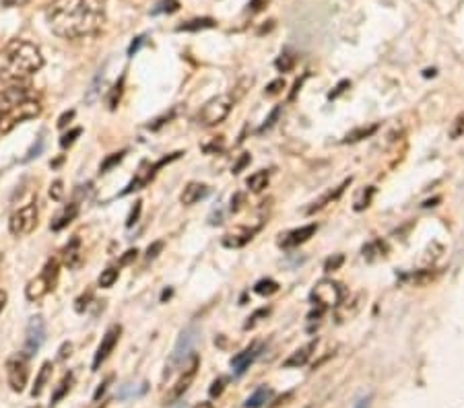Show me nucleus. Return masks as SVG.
Masks as SVG:
<instances>
[{
    "mask_svg": "<svg viewBox=\"0 0 464 408\" xmlns=\"http://www.w3.org/2000/svg\"><path fill=\"white\" fill-rule=\"evenodd\" d=\"M316 231H318L316 223L303 225V227H299V229H294V231H289V233L281 235L279 245H281V247H297V245L306 243V241L310 240V238H314V233H316Z\"/></svg>",
    "mask_w": 464,
    "mask_h": 408,
    "instance_id": "nucleus-15",
    "label": "nucleus"
},
{
    "mask_svg": "<svg viewBox=\"0 0 464 408\" xmlns=\"http://www.w3.org/2000/svg\"><path fill=\"white\" fill-rule=\"evenodd\" d=\"M101 408H103V407H101Z\"/></svg>",
    "mask_w": 464,
    "mask_h": 408,
    "instance_id": "nucleus-62",
    "label": "nucleus"
},
{
    "mask_svg": "<svg viewBox=\"0 0 464 408\" xmlns=\"http://www.w3.org/2000/svg\"><path fill=\"white\" fill-rule=\"evenodd\" d=\"M349 87H351V83H349V81H341V83H339V85L335 87V91H332V93L328 95V99H337V97H341L342 93H344V91L349 89Z\"/></svg>",
    "mask_w": 464,
    "mask_h": 408,
    "instance_id": "nucleus-50",
    "label": "nucleus"
},
{
    "mask_svg": "<svg viewBox=\"0 0 464 408\" xmlns=\"http://www.w3.org/2000/svg\"><path fill=\"white\" fill-rule=\"evenodd\" d=\"M161 250H163V241H155V243H151V245L147 247V260L157 258Z\"/></svg>",
    "mask_w": 464,
    "mask_h": 408,
    "instance_id": "nucleus-47",
    "label": "nucleus"
},
{
    "mask_svg": "<svg viewBox=\"0 0 464 408\" xmlns=\"http://www.w3.org/2000/svg\"><path fill=\"white\" fill-rule=\"evenodd\" d=\"M195 408H215V407H213V402H200V404H196Z\"/></svg>",
    "mask_w": 464,
    "mask_h": 408,
    "instance_id": "nucleus-59",
    "label": "nucleus"
},
{
    "mask_svg": "<svg viewBox=\"0 0 464 408\" xmlns=\"http://www.w3.org/2000/svg\"><path fill=\"white\" fill-rule=\"evenodd\" d=\"M270 398H272V390L267 387V385H262V387H258V390L245 400V408H262L269 402Z\"/></svg>",
    "mask_w": 464,
    "mask_h": 408,
    "instance_id": "nucleus-23",
    "label": "nucleus"
},
{
    "mask_svg": "<svg viewBox=\"0 0 464 408\" xmlns=\"http://www.w3.org/2000/svg\"><path fill=\"white\" fill-rule=\"evenodd\" d=\"M464 136V112L456 118V120L452 122V126H450V139H460Z\"/></svg>",
    "mask_w": 464,
    "mask_h": 408,
    "instance_id": "nucleus-39",
    "label": "nucleus"
},
{
    "mask_svg": "<svg viewBox=\"0 0 464 408\" xmlns=\"http://www.w3.org/2000/svg\"><path fill=\"white\" fill-rule=\"evenodd\" d=\"M17 2H19V4H23V2H27V0H8V4H17Z\"/></svg>",
    "mask_w": 464,
    "mask_h": 408,
    "instance_id": "nucleus-60",
    "label": "nucleus"
},
{
    "mask_svg": "<svg viewBox=\"0 0 464 408\" xmlns=\"http://www.w3.org/2000/svg\"><path fill=\"white\" fill-rule=\"evenodd\" d=\"M198 338H200V332H198V328H196L195 324L186 326L180 332V338H178V342H175V346L171 351L168 367H166V378H170L175 369H182L188 361L192 359V351H195Z\"/></svg>",
    "mask_w": 464,
    "mask_h": 408,
    "instance_id": "nucleus-3",
    "label": "nucleus"
},
{
    "mask_svg": "<svg viewBox=\"0 0 464 408\" xmlns=\"http://www.w3.org/2000/svg\"><path fill=\"white\" fill-rule=\"evenodd\" d=\"M103 83V72H99L98 76H95V81L91 83V87L87 89V93H85V103H95V99L99 97V85Z\"/></svg>",
    "mask_w": 464,
    "mask_h": 408,
    "instance_id": "nucleus-35",
    "label": "nucleus"
},
{
    "mask_svg": "<svg viewBox=\"0 0 464 408\" xmlns=\"http://www.w3.org/2000/svg\"><path fill=\"white\" fill-rule=\"evenodd\" d=\"M254 291H256L258 295H272V293H277V291H279V285H277L272 279H262V281H258V283H256Z\"/></svg>",
    "mask_w": 464,
    "mask_h": 408,
    "instance_id": "nucleus-34",
    "label": "nucleus"
},
{
    "mask_svg": "<svg viewBox=\"0 0 464 408\" xmlns=\"http://www.w3.org/2000/svg\"><path fill=\"white\" fill-rule=\"evenodd\" d=\"M42 66L44 56L31 42L13 40L0 49V78L6 83H21Z\"/></svg>",
    "mask_w": 464,
    "mask_h": 408,
    "instance_id": "nucleus-2",
    "label": "nucleus"
},
{
    "mask_svg": "<svg viewBox=\"0 0 464 408\" xmlns=\"http://www.w3.org/2000/svg\"><path fill=\"white\" fill-rule=\"evenodd\" d=\"M124 155H126V151H120V153H112L110 157H105L103 159V163L99 165V173H108L112 168H116L120 161L124 159Z\"/></svg>",
    "mask_w": 464,
    "mask_h": 408,
    "instance_id": "nucleus-33",
    "label": "nucleus"
},
{
    "mask_svg": "<svg viewBox=\"0 0 464 408\" xmlns=\"http://www.w3.org/2000/svg\"><path fill=\"white\" fill-rule=\"evenodd\" d=\"M137 256H139V250L134 247V250H128V252H124V256L120 258V264L126 266L130 264L132 260H137Z\"/></svg>",
    "mask_w": 464,
    "mask_h": 408,
    "instance_id": "nucleus-52",
    "label": "nucleus"
},
{
    "mask_svg": "<svg viewBox=\"0 0 464 408\" xmlns=\"http://www.w3.org/2000/svg\"><path fill=\"white\" fill-rule=\"evenodd\" d=\"M198 367H200V359H198V355H192V359L188 361V363L182 367V373H180V378H178V382L171 385V390L168 392V396H166V404L178 402V400L190 390V385L195 382L196 373H198Z\"/></svg>",
    "mask_w": 464,
    "mask_h": 408,
    "instance_id": "nucleus-8",
    "label": "nucleus"
},
{
    "mask_svg": "<svg viewBox=\"0 0 464 408\" xmlns=\"http://www.w3.org/2000/svg\"><path fill=\"white\" fill-rule=\"evenodd\" d=\"M120 334H122V328H120L118 324H114V326L108 328V332L103 334L101 342H99L98 353H95V357H93V365H91L93 371H98L99 367H101V363L114 353V349H116V344H118V340H120Z\"/></svg>",
    "mask_w": 464,
    "mask_h": 408,
    "instance_id": "nucleus-13",
    "label": "nucleus"
},
{
    "mask_svg": "<svg viewBox=\"0 0 464 408\" xmlns=\"http://www.w3.org/2000/svg\"><path fill=\"white\" fill-rule=\"evenodd\" d=\"M27 99H29V93L21 85H13L8 89H2L0 91V122L4 120L11 112H15Z\"/></svg>",
    "mask_w": 464,
    "mask_h": 408,
    "instance_id": "nucleus-12",
    "label": "nucleus"
},
{
    "mask_svg": "<svg viewBox=\"0 0 464 408\" xmlns=\"http://www.w3.org/2000/svg\"><path fill=\"white\" fill-rule=\"evenodd\" d=\"M342 262H344V256H342V254H335L332 258H328V260H326V264H324V270H326V272L339 270V268L342 266Z\"/></svg>",
    "mask_w": 464,
    "mask_h": 408,
    "instance_id": "nucleus-41",
    "label": "nucleus"
},
{
    "mask_svg": "<svg viewBox=\"0 0 464 408\" xmlns=\"http://www.w3.org/2000/svg\"><path fill=\"white\" fill-rule=\"evenodd\" d=\"M373 194H376V188H373V186H369L366 192L357 198V202H355V211H364V209H367V206H369V202H371V198H373Z\"/></svg>",
    "mask_w": 464,
    "mask_h": 408,
    "instance_id": "nucleus-38",
    "label": "nucleus"
},
{
    "mask_svg": "<svg viewBox=\"0 0 464 408\" xmlns=\"http://www.w3.org/2000/svg\"><path fill=\"white\" fill-rule=\"evenodd\" d=\"M76 215H79V202H71V204H69V206H66V209H64L60 215L52 221L50 229H52V231H60V229L69 227L74 218H76Z\"/></svg>",
    "mask_w": 464,
    "mask_h": 408,
    "instance_id": "nucleus-20",
    "label": "nucleus"
},
{
    "mask_svg": "<svg viewBox=\"0 0 464 408\" xmlns=\"http://www.w3.org/2000/svg\"><path fill=\"white\" fill-rule=\"evenodd\" d=\"M376 130H378V124L355 128V130H351V132L344 136V143H359V141H364V139H367V136H371Z\"/></svg>",
    "mask_w": 464,
    "mask_h": 408,
    "instance_id": "nucleus-28",
    "label": "nucleus"
},
{
    "mask_svg": "<svg viewBox=\"0 0 464 408\" xmlns=\"http://www.w3.org/2000/svg\"><path fill=\"white\" fill-rule=\"evenodd\" d=\"M73 382H74L73 373H66V375L62 378V382L58 384V387H56V390H54V394H52V407H54V404H58V402H60V400H62V398H64V396L71 392Z\"/></svg>",
    "mask_w": 464,
    "mask_h": 408,
    "instance_id": "nucleus-27",
    "label": "nucleus"
},
{
    "mask_svg": "<svg viewBox=\"0 0 464 408\" xmlns=\"http://www.w3.org/2000/svg\"><path fill=\"white\" fill-rule=\"evenodd\" d=\"M112 380H114V378L110 375V378H105V382H103V384H99V387L95 390V394H93V400H95V402H99V398L105 394V390H108V385L112 384Z\"/></svg>",
    "mask_w": 464,
    "mask_h": 408,
    "instance_id": "nucleus-51",
    "label": "nucleus"
},
{
    "mask_svg": "<svg viewBox=\"0 0 464 408\" xmlns=\"http://www.w3.org/2000/svg\"><path fill=\"white\" fill-rule=\"evenodd\" d=\"M73 118H74L73 110H71V112H66V114H62V116H60V120H58V128H64V126L73 120Z\"/></svg>",
    "mask_w": 464,
    "mask_h": 408,
    "instance_id": "nucleus-56",
    "label": "nucleus"
},
{
    "mask_svg": "<svg viewBox=\"0 0 464 408\" xmlns=\"http://www.w3.org/2000/svg\"><path fill=\"white\" fill-rule=\"evenodd\" d=\"M58 268H60L58 260H56V258H50L46 266H44V270L40 272V276H35L33 281H29V285L25 288V295H27L29 301H37V299L46 297L50 291L54 288L56 281H58Z\"/></svg>",
    "mask_w": 464,
    "mask_h": 408,
    "instance_id": "nucleus-5",
    "label": "nucleus"
},
{
    "mask_svg": "<svg viewBox=\"0 0 464 408\" xmlns=\"http://www.w3.org/2000/svg\"><path fill=\"white\" fill-rule=\"evenodd\" d=\"M250 161H252V157H250V153H244V155H242V157L238 159V163L233 165V169H231V173H240V171H242V169H244L245 165L250 163Z\"/></svg>",
    "mask_w": 464,
    "mask_h": 408,
    "instance_id": "nucleus-48",
    "label": "nucleus"
},
{
    "mask_svg": "<svg viewBox=\"0 0 464 408\" xmlns=\"http://www.w3.org/2000/svg\"><path fill=\"white\" fill-rule=\"evenodd\" d=\"M274 66H277V71H279V72L294 71L295 56H291V54H281V58H277Z\"/></svg>",
    "mask_w": 464,
    "mask_h": 408,
    "instance_id": "nucleus-36",
    "label": "nucleus"
},
{
    "mask_svg": "<svg viewBox=\"0 0 464 408\" xmlns=\"http://www.w3.org/2000/svg\"><path fill=\"white\" fill-rule=\"evenodd\" d=\"M344 299V288L339 285L337 281H330V279H324L320 281L316 287L312 288V301L316 303L318 308H339Z\"/></svg>",
    "mask_w": 464,
    "mask_h": 408,
    "instance_id": "nucleus-6",
    "label": "nucleus"
},
{
    "mask_svg": "<svg viewBox=\"0 0 464 408\" xmlns=\"http://www.w3.org/2000/svg\"><path fill=\"white\" fill-rule=\"evenodd\" d=\"M269 180H270V173L267 169H260V171H256V173H252L250 177H248V188L252 190V192H262L267 186H269Z\"/></svg>",
    "mask_w": 464,
    "mask_h": 408,
    "instance_id": "nucleus-24",
    "label": "nucleus"
},
{
    "mask_svg": "<svg viewBox=\"0 0 464 408\" xmlns=\"http://www.w3.org/2000/svg\"><path fill=\"white\" fill-rule=\"evenodd\" d=\"M318 346V340H312V342H308L306 346H301V349H297L294 355L289 357V359L283 363V367H301V365H306L310 357H312V353L316 351Z\"/></svg>",
    "mask_w": 464,
    "mask_h": 408,
    "instance_id": "nucleus-19",
    "label": "nucleus"
},
{
    "mask_svg": "<svg viewBox=\"0 0 464 408\" xmlns=\"http://www.w3.org/2000/svg\"><path fill=\"white\" fill-rule=\"evenodd\" d=\"M42 148H44V141H42V139H37V144H33V146H31V151L27 153V157H25L23 161H31L33 157H37V155L42 153Z\"/></svg>",
    "mask_w": 464,
    "mask_h": 408,
    "instance_id": "nucleus-49",
    "label": "nucleus"
},
{
    "mask_svg": "<svg viewBox=\"0 0 464 408\" xmlns=\"http://www.w3.org/2000/svg\"><path fill=\"white\" fill-rule=\"evenodd\" d=\"M386 252H388V247H386V243L382 240H373L367 243L366 247H364V258L369 260V262H373L376 258H382V256H386Z\"/></svg>",
    "mask_w": 464,
    "mask_h": 408,
    "instance_id": "nucleus-25",
    "label": "nucleus"
},
{
    "mask_svg": "<svg viewBox=\"0 0 464 408\" xmlns=\"http://www.w3.org/2000/svg\"><path fill=\"white\" fill-rule=\"evenodd\" d=\"M270 0H252L248 6H250V13H258V11H262L267 4H269Z\"/></svg>",
    "mask_w": 464,
    "mask_h": 408,
    "instance_id": "nucleus-53",
    "label": "nucleus"
},
{
    "mask_svg": "<svg viewBox=\"0 0 464 408\" xmlns=\"http://www.w3.org/2000/svg\"><path fill=\"white\" fill-rule=\"evenodd\" d=\"M46 19L50 29L64 40L89 37L103 25V0H54Z\"/></svg>",
    "mask_w": 464,
    "mask_h": 408,
    "instance_id": "nucleus-1",
    "label": "nucleus"
},
{
    "mask_svg": "<svg viewBox=\"0 0 464 408\" xmlns=\"http://www.w3.org/2000/svg\"><path fill=\"white\" fill-rule=\"evenodd\" d=\"M223 387H225V380H223V378L215 380V382H213V385H211V396H221Z\"/></svg>",
    "mask_w": 464,
    "mask_h": 408,
    "instance_id": "nucleus-54",
    "label": "nucleus"
},
{
    "mask_svg": "<svg viewBox=\"0 0 464 408\" xmlns=\"http://www.w3.org/2000/svg\"><path fill=\"white\" fill-rule=\"evenodd\" d=\"M180 155L182 153H173V155H170V157H163L161 161H157V163H149V161H143L141 163V168H139V171H137V175L132 177V182L126 186V190H124L120 196H128V194L137 192V190H141V188H145L149 182L155 177V173L159 171L161 168H166L168 163H171V161H175V159H180Z\"/></svg>",
    "mask_w": 464,
    "mask_h": 408,
    "instance_id": "nucleus-7",
    "label": "nucleus"
},
{
    "mask_svg": "<svg viewBox=\"0 0 464 408\" xmlns=\"http://www.w3.org/2000/svg\"><path fill=\"white\" fill-rule=\"evenodd\" d=\"M0 266H2V256H0Z\"/></svg>",
    "mask_w": 464,
    "mask_h": 408,
    "instance_id": "nucleus-61",
    "label": "nucleus"
},
{
    "mask_svg": "<svg viewBox=\"0 0 464 408\" xmlns=\"http://www.w3.org/2000/svg\"><path fill=\"white\" fill-rule=\"evenodd\" d=\"M207 194H209V186H204V184H198V182H190V184L184 188V192H182V196H180V200H182V204H186V206H192V204H196L198 200H202Z\"/></svg>",
    "mask_w": 464,
    "mask_h": 408,
    "instance_id": "nucleus-18",
    "label": "nucleus"
},
{
    "mask_svg": "<svg viewBox=\"0 0 464 408\" xmlns=\"http://www.w3.org/2000/svg\"><path fill=\"white\" fill-rule=\"evenodd\" d=\"M50 373H52V363L46 361V363L42 365L40 373H37V380H35L33 390H31V396H33V398H37V396L44 392V387H46V384H48V380H50Z\"/></svg>",
    "mask_w": 464,
    "mask_h": 408,
    "instance_id": "nucleus-26",
    "label": "nucleus"
},
{
    "mask_svg": "<svg viewBox=\"0 0 464 408\" xmlns=\"http://www.w3.org/2000/svg\"><path fill=\"white\" fill-rule=\"evenodd\" d=\"M279 116H281V107H274V110L270 112L269 120H267L265 124H262V126H260V132H265V130H270V128L274 126V122H277V118H279Z\"/></svg>",
    "mask_w": 464,
    "mask_h": 408,
    "instance_id": "nucleus-45",
    "label": "nucleus"
},
{
    "mask_svg": "<svg viewBox=\"0 0 464 408\" xmlns=\"http://www.w3.org/2000/svg\"><path fill=\"white\" fill-rule=\"evenodd\" d=\"M62 258H64V264L69 266V268H79V266H81V262H83V254H81V240H79V238H73L71 243L64 247Z\"/></svg>",
    "mask_w": 464,
    "mask_h": 408,
    "instance_id": "nucleus-22",
    "label": "nucleus"
},
{
    "mask_svg": "<svg viewBox=\"0 0 464 408\" xmlns=\"http://www.w3.org/2000/svg\"><path fill=\"white\" fill-rule=\"evenodd\" d=\"M349 184H351V177H349V180H344L339 188H335V190H328L326 194H322L316 202H312V206H308V211H306V213H308V215H312V213H316V211H322L324 206L332 204L335 200H339V198H341V194L344 192V188H347Z\"/></svg>",
    "mask_w": 464,
    "mask_h": 408,
    "instance_id": "nucleus-17",
    "label": "nucleus"
},
{
    "mask_svg": "<svg viewBox=\"0 0 464 408\" xmlns=\"http://www.w3.org/2000/svg\"><path fill=\"white\" fill-rule=\"evenodd\" d=\"M405 279H409L413 285H427L429 281H434V272H429V270H419V272L409 274V276H405Z\"/></svg>",
    "mask_w": 464,
    "mask_h": 408,
    "instance_id": "nucleus-37",
    "label": "nucleus"
},
{
    "mask_svg": "<svg viewBox=\"0 0 464 408\" xmlns=\"http://www.w3.org/2000/svg\"><path fill=\"white\" fill-rule=\"evenodd\" d=\"M44 340H46V324H44V320L40 315H33L29 320V324H27V330H25V355L33 357L42 349Z\"/></svg>",
    "mask_w": 464,
    "mask_h": 408,
    "instance_id": "nucleus-11",
    "label": "nucleus"
},
{
    "mask_svg": "<svg viewBox=\"0 0 464 408\" xmlns=\"http://www.w3.org/2000/svg\"><path fill=\"white\" fill-rule=\"evenodd\" d=\"M258 355H260V344H252V346L244 349L242 353H238V355L231 359V371H233L236 375H244Z\"/></svg>",
    "mask_w": 464,
    "mask_h": 408,
    "instance_id": "nucleus-16",
    "label": "nucleus"
},
{
    "mask_svg": "<svg viewBox=\"0 0 464 408\" xmlns=\"http://www.w3.org/2000/svg\"><path fill=\"white\" fill-rule=\"evenodd\" d=\"M143 42H145V37H137V42H132V46L128 48V54H130V56H134V54L139 52V48L143 46Z\"/></svg>",
    "mask_w": 464,
    "mask_h": 408,
    "instance_id": "nucleus-57",
    "label": "nucleus"
},
{
    "mask_svg": "<svg viewBox=\"0 0 464 408\" xmlns=\"http://www.w3.org/2000/svg\"><path fill=\"white\" fill-rule=\"evenodd\" d=\"M215 25L217 23L213 19H192V21L180 25L178 31H202V29H213Z\"/></svg>",
    "mask_w": 464,
    "mask_h": 408,
    "instance_id": "nucleus-29",
    "label": "nucleus"
},
{
    "mask_svg": "<svg viewBox=\"0 0 464 408\" xmlns=\"http://www.w3.org/2000/svg\"><path fill=\"white\" fill-rule=\"evenodd\" d=\"M40 103L37 101H31V99H27L23 101L15 112H11L4 120L0 122V128H2V132H8L13 126H17V124H21L25 120H31V118H35L37 114H40Z\"/></svg>",
    "mask_w": 464,
    "mask_h": 408,
    "instance_id": "nucleus-14",
    "label": "nucleus"
},
{
    "mask_svg": "<svg viewBox=\"0 0 464 408\" xmlns=\"http://www.w3.org/2000/svg\"><path fill=\"white\" fill-rule=\"evenodd\" d=\"M50 196H52L54 200H62V196H64V188H62V182H60V180H56V182L52 184V188H50Z\"/></svg>",
    "mask_w": 464,
    "mask_h": 408,
    "instance_id": "nucleus-46",
    "label": "nucleus"
},
{
    "mask_svg": "<svg viewBox=\"0 0 464 408\" xmlns=\"http://www.w3.org/2000/svg\"><path fill=\"white\" fill-rule=\"evenodd\" d=\"M124 78L126 76H120V83H116V87L112 89V93H110V97H108V105H110V110H116L118 107V103H120V99H122V93H124Z\"/></svg>",
    "mask_w": 464,
    "mask_h": 408,
    "instance_id": "nucleus-32",
    "label": "nucleus"
},
{
    "mask_svg": "<svg viewBox=\"0 0 464 408\" xmlns=\"http://www.w3.org/2000/svg\"><path fill=\"white\" fill-rule=\"evenodd\" d=\"M79 136H81V128H73L71 132H66V134L60 139V146H62V148H69V146H71V144H73L74 141L79 139Z\"/></svg>",
    "mask_w": 464,
    "mask_h": 408,
    "instance_id": "nucleus-43",
    "label": "nucleus"
},
{
    "mask_svg": "<svg viewBox=\"0 0 464 408\" xmlns=\"http://www.w3.org/2000/svg\"><path fill=\"white\" fill-rule=\"evenodd\" d=\"M141 211H143V202H141V200H137V202H134V206H132V211H130V215H128V218H126V227H132V225L139 221Z\"/></svg>",
    "mask_w": 464,
    "mask_h": 408,
    "instance_id": "nucleus-42",
    "label": "nucleus"
},
{
    "mask_svg": "<svg viewBox=\"0 0 464 408\" xmlns=\"http://www.w3.org/2000/svg\"><path fill=\"white\" fill-rule=\"evenodd\" d=\"M233 103H236V101H233V97L231 95L213 97V99H209V101L202 105V110H200L198 116H196V122H198L200 126H207V128L217 126L221 122H225V118L229 116Z\"/></svg>",
    "mask_w": 464,
    "mask_h": 408,
    "instance_id": "nucleus-4",
    "label": "nucleus"
},
{
    "mask_svg": "<svg viewBox=\"0 0 464 408\" xmlns=\"http://www.w3.org/2000/svg\"><path fill=\"white\" fill-rule=\"evenodd\" d=\"M35 227H37V206H35V202L25 204L23 209L13 213L11 221H8V229L15 238L29 235Z\"/></svg>",
    "mask_w": 464,
    "mask_h": 408,
    "instance_id": "nucleus-9",
    "label": "nucleus"
},
{
    "mask_svg": "<svg viewBox=\"0 0 464 408\" xmlns=\"http://www.w3.org/2000/svg\"><path fill=\"white\" fill-rule=\"evenodd\" d=\"M283 89H285V78H277V81H272L269 87H267V91H265V93H267L269 97L279 95Z\"/></svg>",
    "mask_w": 464,
    "mask_h": 408,
    "instance_id": "nucleus-44",
    "label": "nucleus"
},
{
    "mask_svg": "<svg viewBox=\"0 0 464 408\" xmlns=\"http://www.w3.org/2000/svg\"><path fill=\"white\" fill-rule=\"evenodd\" d=\"M256 231H258V227H254V229H238V231H231V233L225 235L223 245H227V247H242V245H245L248 241L254 238Z\"/></svg>",
    "mask_w": 464,
    "mask_h": 408,
    "instance_id": "nucleus-21",
    "label": "nucleus"
},
{
    "mask_svg": "<svg viewBox=\"0 0 464 408\" xmlns=\"http://www.w3.org/2000/svg\"><path fill=\"white\" fill-rule=\"evenodd\" d=\"M4 305H6V291L0 288V312L4 310Z\"/></svg>",
    "mask_w": 464,
    "mask_h": 408,
    "instance_id": "nucleus-58",
    "label": "nucleus"
},
{
    "mask_svg": "<svg viewBox=\"0 0 464 408\" xmlns=\"http://www.w3.org/2000/svg\"><path fill=\"white\" fill-rule=\"evenodd\" d=\"M27 355H15L6 361V380L13 392H23L29 380V363Z\"/></svg>",
    "mask_w": 464,
    "mask_h": 408,
    "instance_id": "nucleus-10",
    "label": "nucleus"
},
{
    "mask_svg": "<svg viewBox=\"0 0 464 408\" xmlns=\"http://www.w3.org/2000/svg\"><path fill=\"white\" fill-rule=\"evenodd\" d=\"M118 274H120L118 268H105V270L101 272V276H99V287L101 288L114 287V283L118 281Z\"/></svg>",
    "mask_w": 464,
    "mask_h": 408,
    "instance_id": "nucleus-31",
    "label": "nucleus"
},
{
    "mask_svg": "<svg viewBox=\"0 0 464 408\" xmlns=\"http://www.w3.org/2000/svg\"><path fill=\"white\" fill-rule=\"evenodd\" d=\"M242 202H244V194H236V196L231 198V211H233V213L240 211V209H242Z\"/></svg>",
    "mask_w": 464,
    "mask_h": 408,
    "instance_id": "nucleus-55",
    "label": "nucleus"
},
{
    "mask_svg": "<svg viewBox=\"0 0 464 408\" xmlns=\"http://www.w3.org/2000/svg\"><path fill=\"white\" fill-rule=\"evenodd\" d=\"M250 85H252V78H242V81H240V83L236 85V89H233V91L229 93V95L233 97V101H240V99L244 97L245 91H248L245 87H250Z\"/></svg>",
    "mask_w": 464,
    "mask_h": 408,
    "instance_id": "nucleus-40",
    "label": "nucleus"
},
{
    "mask_svg": "<svg viewBox=\"0 0 464 408\" xmlns=\"http://www.w3.org/2000/svg\"><path fill=\"white\" fill-rule=\"evenodd\" d=\"M145 392H147V384H141V385L126 384V385H122V390L118 392V398H120V400H128V398L143 396Z\"/></svg>",
    "mask_w": 464,
    "mask_h": 408,
    "instance_id": "nucleus-30",
    "label": "nucleus"
}]
</instances>
